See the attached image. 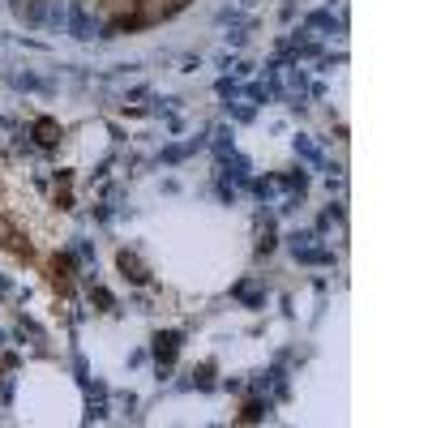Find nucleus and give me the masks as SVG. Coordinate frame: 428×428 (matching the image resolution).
Returning <instances> with one entry per match:
<instances>
[{
    "mask_svg": "<svg viewBox=\"0 0 428 428\" xmlns=\"http://www.w3.org/2000/svg\"><path fill=\"white\" fill-rule=\"evenodd\" d=\"M69 30H73V39H94V26H90V17H86V9H82V0H73L69 5Z\"/></svg>",
    "mask_w": 428,
    "mask_h": 428,
    "instance_id": "1",
    "label": "nucleus"
},
{
    "mask_svg": "<svg viewBox=\"0 0 428 428\" xmlns=\"http://www.w3.org/2000/svg\"><path fill=\"white\" fill-rule=\"evenodd\" d=\"M176 352H180V334H176V330L154 334V360H159V364H171V360H176Z\"/></svg>",
    "mask_w": 428,
    "mask_h": 428,
    "instance_id": "2",
    "label": "nucleus"
},
{
    "mask_svg": "<svg viewBox=\"0 0 428 428\" xmlns=\"http://www.w3.org/2000/svg\"><path fill=\"white\" fill-rule=\"evenodd\" d=\"M231 296L244 300V304L253 308V304H261V300H266V287H261V283H236V287H231Z\"/></svg>",
    "mask_w": 428,
    "mask_h": 428,
    "instance_id": "3",
    "label": "nucleus"
},
{
    "mask_svg": "<svg viewBox=\"0 0 428 428\" xmlns=\"http://www.w3.org/2000/svg\"><path fill=\"white\" fill-rule=\"evenodd\" d=\"M120 270H125L129 283H146V279H150V270H146L138 257H133V253H120Z\"/></svg>",
    "mask_w": 428,
    "mask_h": 428,
    "instance_id": "4",
    "label": "nucleus"
},
{
    "mask_svg": "<svg viewBox=\"0 0 428 428\" xmlns=\"http://www.w3.org/2000/svg\"><path fill=\"white\" fill-rule=\"evenodd\" d=\"M34 138H39V146H56V142H61V125H56V120H39L34 125Z\"/></svg>",
    "mask_w": 428,
    "mask_h": 428,
    "instance_id": "5",
    "label": "nucleus"
},
{
    "mask_svg": "<svg viewBox=\"0 0 428 428\" xmlns=\"http://www.w3.org/2000/svg\"><path fill=\"white\" fill-rule=\"evenodd\" d=\"M296 154H304L308 163H317V167H325V159H321V150L308 142V138H296Z\"/></svg>",
    "mask_w": 428,
    "mask_h": 428,
    "instance_id": "6",
    "label": "nucleus"
},
{
    "mask_svg": "<svg viewBox=\"0 0 428 428\" xmlns=\"http://www.w3.org/2000/svg\"><path fill=\"white\" fill-rule=\"evenodd\" d=\"M193 150H202V138H197V142H184V146H171V150H163V159H167V163H180L184 154H193Z\"/></svg>",
    "mask_w": 428,
    "mask_h": 428,
    "instance_id": "7",
    "label": "nucleus"
},
{
    "mask_svg": "<svg viewBox=\"0 0 428 428\" xmlns=\"http://www.w3.org/2000/svg\"><path fill=\"white\" fill-rule=\"evenodd\" d=\"M266 411H270V403H248L244 407V420H261Z\"/></svg>",
    "mask_w": 428,
    "mask_h": 428,
    "instance_id": "8",
    "label": "nucleus"
},
{
    "mask_svg": "<svg viewBox=\"0 0 428 428\" xmlns=\"http://www.w3.org/2000/svg\"><path fill=\"white\" fill-rule=\"evenodd\" d=\"M219 94L223 99H236V82H219Z\"/></svg>",
    "mask_w": 428,
    "mask_h": 428,
    "instance_id": "9",
    "label": "nucleus"
},
{
    "mask_svg": "<svg viewBox=\"0 0 428 428\" xmlns=\"http://www.w3.org/2000/svg\"><path fill=\"white\" fill-rule=\"evenodd\" d=\"M171 5H189V0H171Z\"/></svg>",
    "mask_w": 428,
    "mask_h": 428,
    "instance_id": "10",
    "label": "nucleus"
},
{
    "mask_svg": "<svg viewBox=\"0 0 428 428\" xmlns=\"http://www.w3.org/2000/svg\"><path fill=\"white\" fill-rule=\"evenodd\" d=\"M5 39H9V34H0V43H5Z\"/></svg>",
    "mask_w": 428,
    "mask_h": 428,
    "instance_id": "11",
    "label": "nucleus"
}]
</instances>
